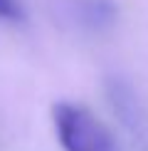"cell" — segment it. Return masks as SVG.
<instances>
[{
  "mask_svg": "<svg viewBox=\"0 0 148 151\" xmlns=\"http://www.w3.org/2000/svg\"><path fill=\"white\" fill-rule=\"evenodd\" d=\"M52 116L64 151H119L114 134L84 106L57 104Z\"/></svg>",
  "mask_w": 148,
  "mask_h": 151,
  "instance_id": "cell-1",
  "label": "cell"
},
{
  "mask_svg": "<svg viewBox=\"0 0 148 151\" xmlns=\"http://www.w3.org/2000/svg\"><path fill=\"white\" fill-rule=\"evenodd\" d=\"M86 17L94 27H104L114 20V8L106 3V0H94V3L86 8Z\"/></svg>",
  "mask_w": 148,
  "mask_h": 151,
  "instance_id": "cell-2",
  "label": "cell"
},
{
  "mask_svg": "<svg viewBox=\"0 0 148 151\" xmlns=\"http://www.w3.org/2000/svg\"><path fill=\"white\" fill-rule=\"evenodd\" d=\"M22 8L17 0H0V20H20Z\"/></svg>",
  "mask_w": 148,
  "mask_h": 151,
  "instance_id": "cell-3",
  "label": "cell"
}]
</instances>
